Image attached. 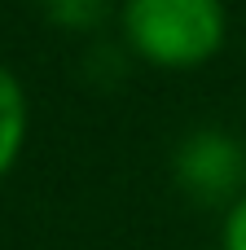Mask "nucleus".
Masks as SVG:
<instances>
[{"instance_id": "f257e3e1", "label": "nucleus", "mask_w": 246, "mask_h": 250, "mask_svg": "<svg viewBox=\"0 0 246 250\" xmlns=\"http://www.w3.org/2000/svg\"><path fill=\"white\" fill-rule=\"evenodd\" d=\"M119 40L154 70H198L220 57L229 9L224 0H119Z\"/></svg>"}, {"instance_id": "f03ea898", "label": "nucleus", "mask_w": 246, "mask_h": 250, "mask_svg": "<svg viewBox=\"0 0 246 250\" xmlns=\"http://www.w3.org/2000/svg\"><path fill=\"white\" fill-rule=\"evenodd\" d=\"M172 180L202 211H229L246 193V141L220 123L189 127L172 145Z\"/></svg>"}, {"instance_id": "7ed1b4c3", "label": "nucleus", "mask_w": 246, "mask_h": 250, "mask_svg": "<svg viewBox=\"0 0 246 250\" xmlns=\"http://www.w3.org/2000/svg\"><path fill=\"white\" fill-rule=\"evenodd\" d=\"M26 132H31V101L22 79L0 62V180L18 167L22 149H26Z\"/></svg>"}, {"instance_id": "20e7f679", "label": "nucleus", "mask_w": 246, "mask_h": 250, "mask_svg": "<svg viewBox=\"0 0 246 250\" xmlns=\"http://www.w3.org/2000/svg\"><path fill=\"white\" fill-rule=\"evenodd\" d=\"M40 13L66 35H97L110 22L114 0H40Z\"/></svg>"}, {"instance_id": "39448f33", "label": "nucleus", "mask_w": 246, "mask_h": 250, "mask_svg": "<svg viewBox=\"0 0 246 250\" xmlns=\"http://www.w3.org/2000/svg\"><path fill=\"white\" fill-rule=\"evenodd\" d=\"M220 250H246V193L220 215Z\"/></svg>"}]
</instances>
